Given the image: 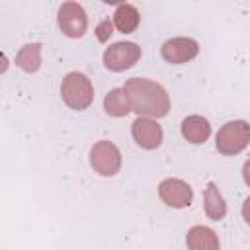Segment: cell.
Listing matches in <instances>:
<instances>
[{
  "mask_svg": "<svg viewBox=\"0 0 250 250\" xmlns=\"http://www.w3.org/2000/svg\"><path fill=\"white\" fill-rule=\"evenodd\" d=\"M160 53H162V59L166 62H170V64H184V62H188V61L197 57L199 45L191 37H172V39L164 41Z\"/></svg>",
  "mask_w": 250,
  "mask_h": 250,
  "instance_id": "8",
  "label": "cell"
},
{
  "mask_svg": "<svg viewBox=\"0 0 250 250\" xmlns=\"http://www.w3.org/2000/svg\"><path fill=\"white\" fill-rule=\"evenodd\" d=\"M158 197L168 207L184 209V207H189L191 205L193 189L189 188L188 182H184L180 178H166V180H162L158 184Z\"/></svg>",
  "mask_w": 250,
  "mask_h": 250,
  "instance_id": "7",
  "label": "cell"
},
{
  "mask_svg": "<svg viewBox=\"0 0 250 250\" xmlns=\"http://www.w3.org/2000/svg\"><path fill=\"white\" fill-rule=\"evenodd\" d=\"M111 33H113V21H111L109 18L102 20V21L96 25V37H98L100 43H105Z\"/></svg>",
  "mask_w": 250,
  "mask_h": 250,
  "instance_id": "16",
  "label": "cell"
},
{
  "mask_svg": "<svg viewBox=\"0 0 250 250\" xmlns=\"http://www.w3.org/2000/svg\"><path fill=\"white\" fill-rule=\"evenodd\" d=\"M131 135H133L135 143L146 150L158 148L162 145V137H164L162 127L150 117H137L131 127Z\"/></svg>",
  "mask_w": 250,
  "mask_h": 250,
  "instance_id": "9",
  "label": "cell"
},
{
  "mask_svg": "<svg viewBox=\"0 0 250 250\" xmlns=\"http://www.w3.org/2000/svg\"><path fill=\"white\" fill-rule=\"evenodd\" d=\"M242 178H244V182H246V186L250 188V158L244 162V166H242Z\"/></svg>",
  "mask_w": 250,
  "mask_h": 250,
  "instance_id": "18",
  "label": "cell"
},
{
  "mask_svg": "<svg viewBox=\"0 0 250 250\" xmlns=\"http://www.w3.org/2000/svg\"><path fill=\"white\" fill-rule=\"evenodd\" d=\"M182 135L188 143L191 145H201L209 139L211 135V125L205 117L201 115H188L182 121Z\"/></svg>",
  "mask_w": 250,
  "mask_h": 250,
  "instance_id": "11",
  "label": "cell"
},
{
  "mask_svg": "<svg viewBox=\"0 0 250 250\" xmlns=\"http://www.w3.org/2000/svg\"><path fill=\"white\" fill-rule=\"evenodd\" d=\"M141 59V47L133 41H117L104 53V64L111 72H121L137 64Z\"/></svg>",
  "mask_w": 250,
  "mask_h": 250,
  "instance_id": "5",
  "label": "cell"
},
{
  "mask_svg": "<svg viewBox=\"0 0 250 250\" xmlns=\"http://www.w3.org/2000/svg\"><path fill=\"white\" fill-rule=\"evenodd\" d=\"M123 90L129 98L131 111L139 117H164L170 109L168 92L154 80L135 76L123 84Z\"/></svg>",
  "mask_w": 250,
  "mask_h": 250,
  "instance_id": "1",
  "label": "cell"
},
{
  "mask_svg": "<svg viewBox=\"0 0 250 250\" xmlns=\"http://www.w3.org/2000/svg\"><path fill=\"white\" fill-rule=\"evenodd\" d=\"M242 217H244V221L250 225V197H246L244 203H242Z\"/></svg>",
  "mask_w": 250,
  "mask_h": 250,
  "instance_id": "17",
  "label": "cell"
},
{
  "mask_svg": "<svg viewBox=\"0 0 250 250\" xmlns=\"http://www.w3.org/2000/svg\"><path fill=\"white\" fill-rule=\"evenodd\" d=\"M90 166L100 176H115L121 170V152L111 141H98L90 150Z\"/></svg>",
  "mask_w": 250,
  "mask_h": 250,
  "instance_id": "4",
  "label": "cell"
},
{
  "mask_svg": "<svg viewBox=\"0 0 250 250\" xmlns=\"http://www.w3.org/2000/svg\"><path fill=\"white\" fill-rule=\"evenodd\" d=\"M59 27L66 37L78 39L86 33L88 29V16L84 12V8L78 2H64L59 8V16H57Z\"/></svg>",
  "mask_w": 250,
  "mask_h": 250,
  "instance_id": "6",
  "label": "cell"
},
{
  "mask_svg": "<svg viewBox=\"0 0 250 250\" xmlns=\"http://www.w3.org/2000/svg\"><path fill=\"white\" fill-rule=\"evenodd\" d=\"M61 98L70 109H88L94 102V86L86 74L68 72L61 82Z\"/></svg>",
  "mask_w": 250,
  "mask_h": 250,
  "instance_id": "2",
  "label": "cell"
},
{
  "mask_svg": "<svg viewBox=\"0 0 250 250\" xmlns=\"http://www.w3.org/2000/svg\"><path fill=\"white\" fill-rule=\"evenodd\" d=\"M188 250H219V238L213 229L195 225L186 234Z\"/></svg>",
  "mask_w": 250,
  "mask_h": 250,
  "instance_id": "10",
  "label": "cell"
},
{
  "mask_svg": "<svg viewBox=\"0 0 250 250\" xmlns=\"http://www.w3.org/2000/svg\"><path fill=\"white\" fill-rule=\"evenodd\" d=\"M205 213L211 221H221L227 215V203L215 182H209L205 188Z\"/></svg>",
  "mask_w": 250,
  "mask_h": 250,
  "instance_id": "12",
  "label": "cell"
},
{
  "mask_svg": "<svg viewBox=\"0 0 250 250\" xmlns=\"http://www.w3.org/2000/svg\"><path fill=\"white\" fill-rule=\"evenodd\" d=\"M250 145V123L242 119H234L225 123L215 137V146L221 154L232 156L242 152Z\"/></svg>",
  "mask_w": 250,
  "mask_h": 250,
  "instance_id": "3",
  "label": "cell"
},
{
  "mask_svg": "<svg viewBox=\"0 0 250 250\" xmlns=\"http://www.w3.org/2000/svg\"><path fill=\"white\" fill-rule=\"evenodd\" d=\"M139 10L133 4H119L113 14V25L121 33H133L139 27Z\"/></svg>",
  "mask_w": 250,
  "mask_h": 250,
  "instance_id": "13",
  "label": "cell"
},
{
  "mask_svg": "<svg viewBox=\"0 0 250 250\" xmlns=\"http://www.w3.org/2000/svg\"><path fill=\"white\" fill-rule=\"evenodd\" d=\"M104 109L111 117H125L131 111V104H129L125 90L123 88L109 90V94L104 98Z\"/></svg>",
  "mask_w": 250,
  "mask_h": 250,
  "instance_id": "14",
  "label": "cell"
},
{
  "mask_svg": "<svg viewBox=\"0 0 250 250\" xmlns=\"http://www.w3.org/2000/svg\"><path fill=\"white\" fill-rule=\"evenodd\" d=\"M16 66H20L23 72H37L41 66V45L39 43L23 45L16 55Z\"/></svg>",
  "mask_w": 250,
  "mask_h": 250,
  "instance_id": "15",
  "label": "cell"
}]
</instances>
